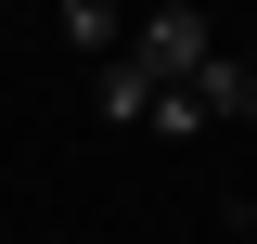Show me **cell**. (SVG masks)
<instances>
[{"instance_id":"cell-1","label":"cell","mask_w":257,"mask_h":244,"mask_svg":"<svg viewBox=\"0 0 257 244\" xmlns=\"http://www.w3.org/2000/svg\"><path fill=\"white\" fill-rule=\"evenodd\" d=\"M90 116H103V129H155V142H193L206 103H193V90H155V77L116 52V64H90Z\"/></svg>"},{"instance_id":"cell-2","label":"cell","mask_w":257,"mask_h":244,"mask_svg":"<svg viewBox=\"0 0 257 244\" xmlns=\"http://www.w3.org/2000/svg\"><path fill=\"white\" fill-rule=\"evenodd\" d=\"M206 52H219V26H206L193 0H155V13L128 26V64H142L155 90H193V77H206Z\"/></svg>"},{"instance_id":"cell-3","label":"cell","mask_w":257,"mask_h":244,"mask_svg":"<svg viewBox=\"0 0 257 244\" xmlns=\"http://www.w3.org/2000/svg\"><path fill=\"white\" fill-rule=\"evenodd\" d=\"M52 13H64V39H77L90 64H116V52H128V26H116V0H52Z\"/></svg>"},{"instance_id":"cell-4","label":"cell","mask_w":257,"mask_h":244,"mask_svg":"<svg viewBox=\"0 0 257 244\" xmlns=\"http://www.w3.org/2000/svg\"><path fill=\"white\" fill-rule=\"evenodd\" d=\"M244 244H257V218H244Z\"/></svg>"}]
</instances>
